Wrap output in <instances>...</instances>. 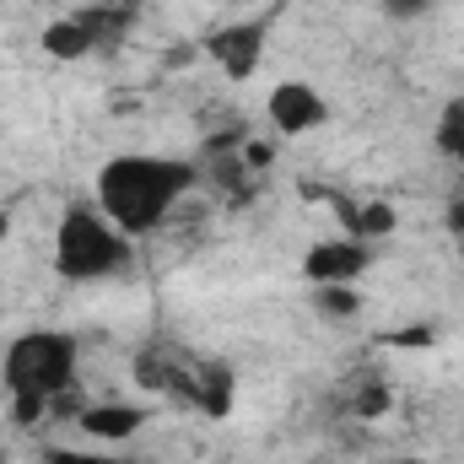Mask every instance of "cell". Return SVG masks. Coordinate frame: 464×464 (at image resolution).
<instances>
[{"label":"cell","mask_w":464,"mask_h":464,"mask_svg":"<svg viewBox=\"0 0 464 464\" xmlns=\"http://www.w3.org/2000/svg\"><path fill=\"white\" fill-rule=\"evenodd\" d=\"M206 168L195 157H173V151H114L98 173H92V200L98 211L130 237L168 227V217L200 189Z\"/></svg>","instance_id":"obj_1"},{"label":"cell","mask_w":464,"mask_h":464,"mask_svg":"<svg viewBox=\"0 0 464 464\" xmlns=\"http://www.w3.org/2000/svg\"><path fill=\"white\" fill-rule=\"evenodd\" d=\"M76 372H82V341L71 330H22L0 351V383L11 400H38L54 411L60 400L76 394Z\"/></svg>","instance_id":"obj_2"},{"label":"cell","mask_w":464,"mask_h":464,"mask_svg":"<svg viewBox=\"0 0 464 464\" xmlns=\"http://www.w3.org/2000/svg\"><path fill=\"white\" fill-rule=\"evenodd\" d=\"M135 259V237L119 232L98 200H76L60 211V227H54V276L60 281H76V286H92V281H114L130 270Z\"/></svg>","instance_id":"obj_3"},{"label":"cell","mask_w":464,"mask_h":464,"mask_svg":"<svg viewBox=\"0 0 464 464\" xmlns=\"http://www.w3.org/2000/svg\"><path fill=\"white\" fill-rule=\"evenodd\" d=\"M270 33H276V16H270V11L227 16L222 27H211V33L200 38V49H206V60H211L227 82H248V76L265 65V54H270Z\"/></svg>","instance_id":"obj_4"},{"label":"cell","mask_w":464,"mask_h":464,"mask_svg":"<svg viewBox=\"0 0 464 464\" xmlns=\"http://www.w3.org/2000/svg\"><path fill=\"white\" fill-rule=\"evenodd\" d=\"M265 119H270V130H276V135L303 140V135H314V130H324V124H330V98H324L314 82L286 76V82H276V87L265 92Z\"/></svg>","instance_id":"obj_5"},{"label":"cell","mask_w":464,"mask_h":464,"mask_svg":"<svg viewBox=\"0 0 464 464\" xmlns=\"http://www.w3.org/2000/svg\"><path fill=\"white\" fill-rule=\"evenodd\" d=\"M372 265V248L362 237H319L308 254H303V281L308 286H356Z\"/></svg>","instance_id":"obj_6"},{"label":"cell","mask_w":464,"mask_h":464,"mask_svg":"<svg viewBox=\"0 0 464 464\" xmlns=\"http://www.w3.org/2000/svg\"><path fill=\"white\" fill-rule=\"evenodd\" d=\"M146 421H151V411L135 405V400H87V405L76 411V432H82L87 443H98V449H119V443L140 438Z\"/></svg>","instance_id":"obj_7"},{"label":"cell","mask_w":464,"mask_h":464,"mask_svg":"<svg viewBox=\"0 0 464 464\" xmlns=\"http://www.w3.org/2000/svg\"><path fill=\"white\" fill-rule=\"evenodd\" d=\"M103 11H71V16H54L44 33H38V49L49 54V60H60V65H71V60H87L98 44H103V22H98Z\"/></svg>","instance_id":"obj_8"},{"label":"cell","mask_w":464,"mask_h":464,"mask_svg":"<svg viewBox=\"0 0 464 464\" xmlns=\"http://www.w3.org/2000/svg\"><path fill=\"white\" fill-rule=\"evenodd\" d=\"M341 217H346V237H362V243H378L400 227V211L389 200H341Z\"/></svg>","instance_id":"obj_9"},{"label":"cell","mask_w":464,"mask_h":464,"mask_svg":"<svg viewBox=\"0 0 464 464\" xmlns=\"http://www.w3.org/2000/svg\"><path fill=\"white\" fill-rule=\"evenodd\" d=\"M432 146L464 173V98H449L432 119Z\"/></svg>","instance_id":"obj_10"},{"label":"cell","mask_w":464,"mask_h":464,"mask_svg":"<svg viewBox=\"0 0 464 464\" xmlns=\"http://www.w3.org/2000/svg\"><path fill=\"white\" fill-rule=\"evenodd\" d=\"M314 308L346 319V314H362V292L356 286H314Z\"/></svg>","instance_id":"obj_11"},{"label":"cell","mask_w":464,"mask_h":464,"mask_svg":"<svg viewBox=\"0 0 464 464\" xmlns=\"http://www.w3.org/2000/svg\"><path fill=\"white\" fill-rule=\"evenodd\" d=\"M38 464H124V459H119L114 449H98L92 443V449H44Z\"/></svg>","instance_id":"obj_12"},{"label":"cell","mask_w":464,"mask_h":464,"mask_svg":"<svg viewBox=\"0 0 464 464\" xmlns=\"http://www.w3.org/2000/svg\"><path fill=\"white\" fill-rule=\"evenodd\" d=\"M389 411V389L383 383H372L367 394H356V416H383Z\"/></svg>","instance_id":"obj_13"},{"label":"cell","mask_w":464,"mask_h":464,"mask_svg":"<svg viewBox=\"0 0 464 464\" xmlns=\"http://www.w3.org/2000/svg\"><path fill=\"white\" fill-rule=\"evenodd\" d=\"M432 5H443V0H383V11H389V16H400V22H411V16H427Z\"/></svg>","instance_id":"obj_14"},{"label":"cell","mask_w":464,"mask_h":464,"mask_svg":"<svg viewBox=\"0 0 464 464\" xmlns=\"http://www.w3.org/2000/svg\"><path fill=\"white\" fill-rule=\"evenodd\" d=\"M449 232H454V237H464V195L449 206Z\"/></svg>","instance_id":"obj_15"},{"label":"cell","mask_w":464,"mask_h":464,"mask_svg":"<svg viewBox=\"0 0 464 464\" xmlns=\"http://www.w3.org/2000/svg\"><path fill=\"white\" fill-rule=\"evenodd\" d=\"M394 464H432V459H421V454H405V459H394Z\"/></svg>","instance_id":"obj_16"},{"label":"cell","mask_w":464,"mask_h":464,"mask_svg":"<svg viewBox=\"0 0 464 464\" xmlns=\"http://www.w3.org/2000/svg\"><path fill=\"white\" fill-rule=\"evenodd\" d=\"M459 254H464V237H459Z\"/></svg>","instance_id":"obj_17"}]
</instances>
